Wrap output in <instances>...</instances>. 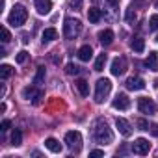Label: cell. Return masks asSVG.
I'll use <instances>...</instances> for the list:
<instances>
[{"label":"cell","mask_w":158,"mask_h":158,"mask_svg":"<svg viewBox=\"0 0 158 158\" xmlns=\"http://www.w3.org/2000/svg\"><path fill=\"white\" fill-rule=\"evenodd\" d=\"M149 151H151V143H149L145 138H138V139L132 143V152H134V154L143 156V154H149Z\"/></svg>","instance_id":"8"},{"label":"cell","mask_w":158,"mask_h":158,"mask_svg":"<svg viewBox=\"0 0 158 158\" xmlns=\"http://www.w3.org/2000/svg\"><path fill=\"white\" fill-rule=\"evenodd\" d=\"M23 97H24L26 101H32L34 104H37V102L45 97V91L39 89L37 86H26V88L23 89Z\"/></svg>","instance_id":"6"},{"label":"cell","mask_w":158,"mask_h":158,"mask_svg":"<svg viewBox=\"0 0 158 158\" xmlns=\"http://www.w3.org/2000/svg\"><path fill=\"white\" fill-rule=\"evenodd\" d=\"M136 125L139 127V130H149V123H147L145 119H138V121H136Z\"/></svg>","instance_id":"31"},{"label":"cell","mask_w":158,"mask_h":158,"mask_svg":"<svg viewBox=\"0 0 158 158\" xmlns=\"http://www.w3.org/2000/svg\"><path fill=\"white\" fill-rule=\"evenodd\" d=\"M112 91V82L108 80V78H101V80H97V89H95V102H104L106 97L110 95Z\"/></svg>","instance_id":"4"},{"label":"cell","mask_w":158,"mask_h":158,"mask_svg":"<svg viewBox=\"0 0 158 158\" xmlns=\"http://www.w3.org/2000/svg\"><path fill=\"white\" fill-rule=\"evenodd\" d=\"M112 106H114L115 110H128V106H130V99H128L125 93H117L115 99H114V102H112Z\"/></svg>","instance_id":"10"},{"label":"cell","mask_w":158,"mask_h":158,"mask_svg":"<svg viewBox=\"0 0 158 158\" xmlns=\"http://www.w3.org/2000/svg\"><path fill=\"white\" fill-rule=\"evenodd\" d=\"M156 41H158V35H156Z\"/></svg>","instance_id":"40"},{"label":"cell","mask_w":158,"mask_h":158,"mask_svg":"<svg viewBox=\"0 0 158 158\" xmlns=\"http://www.w3.org/2000/svg\"><path fill=\"white\" fill-rule=\"evenodd\" d=\"M154 88H158V78H156V80H154Z\"/></svg>","instance_id":"38"},{"label":"cell","mask_w":158,"mask_h":158,"mask_svg":"<svg viewBox=\"0 0 158 158\" xmlns=\"http://www.w3.org/2000/svg\"><path fill=\"white\" fill-rule=\"evenodd\" d=\"M106 61H108V56L106 54H99L97 56V60H95V71H102L104 69V65H106Z\"/></svg>","instance_id":"22"},{"label":"cell","mask_w":158,"mask_h":158,"mask_svg":"<svg viewBox=\"0 0 158 158\" xmlns=\"http://www.w3.org/2000/svg\"><path fill=\"white\" fill-rule=\"evenodd\" d=\"M43 80H45V67H39L35 73V78H34V84H41Z\"/></svg>","instance_id":"25"},{"label":"cell","mask_w":158,"mask_h":158,"mask_svg":"<svg viewBox=\"0 0 158 158\" xmlns=\"http://www.w3.org/2000/svg\"><path fill=\"white\" fill-rule=\"evenodd\" d=\"M69 4H71L73 10H80V8H82V0H71Z\"/></svg>","instance_id":"33"},{"label":"cell","mask_w":158,"mask_h":158,"mask_svg":"<svg viewBox=\"0 0 158 158\" xmlns=\"http://www.w3.org/2000/svg\"><path fill=\"white\" fill-rule=\"evenodd\" d=\"M138 110H139L141 114L152 115V114H156V104L152 102V99H149V97H141V99L138 101Z\"/></svg>","instance_id":"7"},{"label":"cell","mask_w":158,"mask_h":158,"mask_svg":"<svg viewBox=\"0 0 158 158\" xmlns=\"http://www.w3.org/2000/svg\"><path fill=\"white\" fill-rule=\"evenodd\" d=\"M26 19H28V11L24 10V6L15 4L13 10H11V13H10V17H8V23L11 26H23L26 23Z\"/></svg>","instance_id":"3"},{"label":"cell","mask_w":158,"mask_h":158,"mask_svg":"<svg viewBox=\"0 0 158 158\" xmlns=\"http://www.w3.org/2000/svg\"><path fill=\"white\" fill-rule=\"evenodd\" d=\"M45 147L50 151V152H61V143L54 138H47L45 139Z\"/></svg>","instance_id":"17"},{"label":"cell","mask_w":158,"mask_h":158,"mask_svg":"<svg viewBox=\"0 0 158 158\" xmlns=\"http://www.w3.org/2000/svg\"><path fill=\"white\" fill-rule=\"evenodd\" d=\"M125 71H127V58L125 56H117L112 61V74L114 76H121Z\"/></svg>","instance_id":"9"},{"label":"cell","mask_w":158,"mask_h":158,"mask_svg":"<svg viewBox=\"0 0 158 158\" xmlns=\"http://www.w3.org/2000/svg\"><path fill=\"white\" fill-rule=\"evenodd\" d=\"M143 4H145V0H132V8H134V10H136L138 6H143Z\"/></svg>","instance_id":"35"},{"label":"cell","mask_w":158,"mask_h":158,"mask_svg":"<svg viewBox=\"0 0 158 158\" xmlns=\"http://www.w3.org/2000/svg\"><path fill=\"white\" fill-rule=\"evenodd\" d=\"M76 56L80 58L82 61H89V60L93 58V48H91L89 45H84V47H80V48H78Z\"/></svg>","instance_id":"15"},{"label":"cell","mask_w":158,"mask_h":158,"mask_svg":"<svg viewBox=\"0 0 158 158\" xmlns=\"http://www.w3.org/2000/svg\"><path fill=\"white\" fill-rule=\"evenodd\" d=\"M65 73H67V74H78V73H80V67L74 65V63H67Z\"/></svg>","instance_id":"26"},{"label":"cell","mask_w":158,"mask_h":158,"mask_svg":"<svg viewBox=\"0 0 158 158\" xmlns=\"http://www.w3.org/2000/svg\"><path fill=\"white\" fill-rule=\"evenodd\" d=\"M0 32H2V43H10V39H11L10 30H8L6 26H2V28H0Z\"/></svg>","instance_id":"27"},{"label":"cell","mask_w":158,"mask_h":158,"mask_svg":"<svg viewBox=\"0 0 158 158\" xmlns=\"http://www.w3.org/2000/svg\"><path fill=\"white\" fill-rule=\"evenodd\" d=\"M130 91H139V89H143L145 88V80L141 76H130L128 80H127V84H125Z\"/></svg>","instance_id":"11"},{"label":"cell","mask_w":158,"mask_h":158,"mask_svg":"<svg viewBox=\"0 0 158 158\" xmlns=\"http://www.w3.org/2000/svg\"><path fill=\"white\" fill-rule=\"evenodd\" d=\"M93 139L97 141V143H101V145H108V143H112L114 141V132L110 130V127L106 125V121H102V119H99L95 125H93Z\"/></svg>","instance_id":"1"},{"label":"cell","mask_w":158,"mask_h":158,"mask_svg":"<svg viewBox=\"0 0 158 158\" xmlns=\"http://www.w3.org/2000/svg\"><path fill=\"white\" fill-rule=\"evenodd\" d=\"M82 32V23L78 19H73V17H67L65 23H63V37L65 39H74L78 37Z\"/></svg>","instance_id":"2"},{"label":"cell","mask_w":158,"mask_h":158,"mask_svg":"<svg viewBox=\"0 0 158 158\" xmlns=\"http://www.w3.org/2000/svg\"><path fill=\"white\" fill-rule=\"evenodd\" d=\"M115 127L119 128V134H121V136H125V138L132 136V127H130V123H128L127 119L117 117V119H115Z\"/></svg>","instance_id":"12"},{"label":"cell","mask_w":158,"mask_h":158,"mask_svg":"<svg viewBox=\"0 0 158 158\" xmlns=\"http://www.w3.org/2000/svg\"><path fill=\"white\" fill-rule=\"evenodd\" d=\"M110 6H119V0H108Z\"/></svg>","instance_id":"37"},{"label":"cell","mask_w":158,"mask_h":158,"mask_svg":"<svg viewBox=\"0 0 158 158\" xmlns=\"http://www.w3.org/2000/svg\"><path fill=\"white\" fill-rule=\"evenodd\" d=\"M15 60H17V63H24V61L28 60V52H26V50H21V52L17 54Z\"/></svg>","instance_id":"30"},{"label":"cell","mask_w":158,"mask_h":158,"mask_svg":"<svg viewBox=\"0 0 158 158\" xmlns=\"http://www.w3.org/2000/svg\"><path fill=\"white\" fill-rule=\"evenodd\" d=\"M74 86H76V89H78V91H80V95H82V97H88V95H89V86H88V82H86V80H82V78H80V80H76V84H74Z\"/></svg>","instance_id":"19"},{"label":"cell","mask_w":158,"mask_h":158,"mask_svg":"<svg viewBox=\"0 0 158 158\" xmlns=\"http://www.w3.org/2000/svg\"><path fill=\"white\" fill-rule=\"evenodd\" d=\"M34 4H35V10H37L39 15H48L50 10H52L50 0H34Z\"/></svg>","instance_id":"13"},{"label":"cell","mask_w":158,"mask_h":158,"mask_svg":"<svg viewBox=\"0 0 158 158\" xmlns=\"http://www.w3.org/2000/svg\"><path fill=\"white\" fill-rule=\"evenodd\" d=\"M43 43H48V41H54V39H58V30L56 28H47L45 32H43Z\"/></svg>","instance_id":"18"},{"label":"cell","mask_w":158,"mask_h":158,"mask_svg":"<svg viewBox=\"0 0 158 158\" xmlns=\"http://www.w3.org/2000/svg\"><path fill=\"white\" fill-rule=\"evenodd\" d=\"M149 30H158V15H151V19H149Z\"/></svg>","instance_id":"28"},{"label":"cell","mask_w":158,"mask_h":158,"mask_svg":"<svg viewBox=\"0 0 158 158\" xmlns=\"http://www.w3.org/2000/svg\"><path fill=\"white\" fill-rule=\"evenodd\" d=\"M101 17H102V11H101V10H97V8H89V11H88V19H89V23H99Z\"/></svg>","instance_id":"21"},{"label":"cell","mask_w":158,"mask_h":158,"mask_svg":"<svg viewBox=\"0 0 158 158\" xmlns=\"http://www.w3.org/2000/svg\"><path fill=\"white\" fill-rule=\"evenodd\" d=\"M130 47H132L134 52H143V50H145V41H143L141 37H134V39L130 41Z\"/></svg>","instance_id":"20"},{"label":"cell","mask_w":158,"mask_h":158,"mask_svg":"<svg viewBox=\"0 0 158 158\" xmlns=\"http://www.w3.org/2000/svg\"><path fill=\"white\" fill-rule=\"evenodd\" d=\"M89 156H91V158H97V156H104V151H101V149H95V151H91V152H89Z\"/></svg>","instance_id":"34"},{"label":"cell","mask_w":158,"mask_h":158,"mask_svg":"<svg viewBox=\"0 0 158 158\" xmlns=\"http://www.w3.org/2000/svg\"><path fill=\"white\" fill-rule=\"evenodd\" d=\"M13 74V69H11V65H8V63H4L2 67H0V78L2 80H8V78Z\"/></svg>","instance_id":"23"},{"label":"cell","mask_w":158,"mask_h":158,"mask_svg":"<svg viewBox=\"0 0 158 158\" xmlns=\"http://www.w3.org/2000/svg\"><path fill=\"white\" fill-rule=\"evenodd\" d=\"M156 8H158V0H156Z\"/></svg>","instance_id":"39"},{"label":"cell","mask_w":158,"mask_h":158,"mask_svg":"<svg viewBox=\"0 0 158 158\" xmlns=\"http://www.w3.org/2000/svg\"><path fill=\"white\" fill-rule=\"evenodd\" d=\"M99 41H101L104 47L112 45V43H114V32L108 30V28H106V30H101V32H99Z\"/></svg>","instance_id":"16"},{"label":"cell","mask_w":158,"mask_h":158,"mask_svg":"<svg viewBox=\"0 0 158 158\" xmlns=\"http://www.w3.org/2000/svg\"><path fill=\"white\" fill-rule=\"evenodd\" d=\"M125 19H127L128 23H132V21L136 19V11H134V8H128V10H127V13H125Z\"/></svg>","instance_id":"29"},{"label":"cell","mask_w":158,"mask_h":158,"mask_svg":"<svg viewBox=\"0 0 158 158\" xmlns=\"http://www.w3.org/2000/svg\"><path fill=\"white\" fill-rule=\"evenodd\" d=\"M65 143H67V147L73 152H80V149H82V134L78 132V130L67 132L65 134Z\"/></svg>","instance_id":"5"},{"label":"cell","mask_w":158,"mask_h":158,"mask_svg":"<svg viewBox=\"0 0 158 158\" xmlns=\"http://www.w3.org/2000/svg\"><path fill=\"white\" fill-rule=\"evenodd\" d=\"M151 132H152L154 136H158V125H151Z\"/></svg>","instance_id":"36"},{"label":"cell","mask_w":158,"mask_h":158,"mask_svg":"<svg viewBox=\"0 0 158 158\" xmlns=\"http://www.w3.org/2000/svg\"><path fill=\"white\" fill-rule=\"evenodd\" d=\"M143 65L149 69V71H158V54L156 52H149L147 60L143 61Z\"/></svg>","instance_id":"14"},{"label":"cell","mask_w":158,"mask_h":158,"mask_svg":"<svg viewBox=\"0 0 158 158\" xmlns=\"http://www.w3.org/2000/svg\"><path fill=\"white\" fill-rule=\"evenodd\" d=\"M10 127H11V121H10V119H4V121H2V125H0V130L6 132V130H10Z\"/></svg>","instance_id":"32"},{"label":"cell","mask_w":158,"mask_h":158,"mask_svg":"<svg viewBox=\"0 0 158 158\" xmlns=\"http://www.w3.org/2000/svg\"><path fill=\"white\" fill-rule=\"evenodd\" d=\"M21 143H23V132H21L19 128H15V130L11 132V145L19 147Z\"/></svg>","instance_id":"24"}]
</instances>
